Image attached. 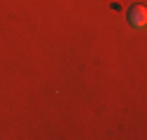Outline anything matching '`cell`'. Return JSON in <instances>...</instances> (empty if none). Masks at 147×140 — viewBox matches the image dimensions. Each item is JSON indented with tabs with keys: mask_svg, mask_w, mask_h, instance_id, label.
I'll use <instances>...</instances> for the list:
<instances>
[{
	"mask_svg": "<svg viewBox=\"0 0 147 140\" xmlns=\"http://www.w3.org/2000/svg\"><path fill=\"white\" fill-rule=\"evenodd\" d=\"M126 19H128V24H131L133 28H145V24H147V9H145V5L128 7Z\"/></svg>",
	"mask_w": 147,
	"mask_h": 140,
	"instance_id": "obj_1",
	"label": "cell"
}]
</instances>
